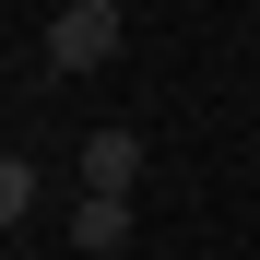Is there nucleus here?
Returning <instances> with one entry per match:
<instances>
[{
  "label": "nucleus",
  "instance_id": "nucleus-2",
  "mask_svg": "<svg viewBox=\"0 0 260 260\" xmlns=\"http://www.w3.org/2000/svg\"><path fill=\"white\" fill-rule=\"evenodd\" d=\"M142 189V130H83V201H130Z\"/></svg>",
  "mask_w": 260,
  "mask_h": 260
},
{
  "label": "nucleus",
  "instance_id": "nucleus-3",
  "mask_svg": "<svg viewBox=\"0 0 260 260\" xmlns=\"http://www.w3.org/2000/svg\"><path fill=\"white\" fill-rule=\"evenodd\" d=\"M71 248L83 260H118L130 248V201H71Z\"/></svg>",
  "mask_w": 260,
  "mask_h": 260
},
{
  "label": "nucleus",
  "instance_id": "nucleus-4",
  "mask_svg": "<svg viewBox=\"0 0 260 260\" xmlns=\"http://www.w3.org/2000/svg\"><path fill=\"white\" fill-rule=\"evenodd\" d=\"M36 201H48V166H36V154H0V213H12V225H24Z\"/></svg>",
  "mask_w": 260,
  "mask_h": 260
},
{
  "label": "nucleus",
  "instance_id": "nucleus-1",
  "mask_svg": "<svg viewBox=\"0 0 260 260\" xmlns=\"http://www.w3.org/2000/svg\"><path fill=\"white\" fill-rule=\"evenodd\" d=\"M118 48H130L118 0H59V12H48V71H107Z\"/></svg>",
  "mask_w": 260,
  "mask_h": 260
}]
</instances>
